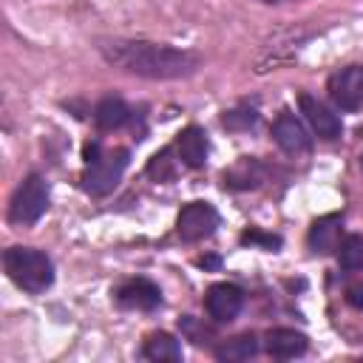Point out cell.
<instances>
[{
  "mask_svg": "<svg viewBox=\"0 0 363 363\" xmlns=\"http://www.w3.org/2000/svg\"><path fill=\"white\" fill-rule=\"evenodd\" d=\"M170 156H173V150H170V147L159 150V153L147 162V176H150V179H156V182H170V179L176 176V167H173V162H176V159H170Z\"/></svg>",
  "mask_w": 363,
  "mask_h": 363,
  "instance_id": "obj_19",
  "label": "cell"
},
{
  "mask_svg": "<svg viewBox=\"0 0 363 363\" xmlns=\"http://www.w3.org/2000/svg\"><path fill=\"white\" fill-rule=\"evenodd\" d=\"M255 119H258V113H255V111H244V108L224 113V125H227V128H252Z\"/></svg>",
  "mask_w": 363,
  "mask_h": 363,
  "instance_id": "obj_21",
  "label": "cell"
},
{
  "mask_svg": "<svg viewBox=\"0 0 363 363\" xmlns=\"http://www.w3.org/2000/svg\"><path fill=\"white\" fill-rule=\"evenodd\" d=\"M272 139L284 153H292V156L306 153L309 145H312V136L306 133L303 122L289 111H281L278 119L272 122Z\"/></svg>",
  "mask_w": 363,
  "mask_h": 363,
  "instance_id": "obj_8",
  "label": "cell"
},
{
  "mask_svg": "<svg viewBox=\"0 0 363 363\" xmlns=\"http://www.w3.org/2000/svg\"><path fill=\"white\" fill-rule=\"evenodd\" d=\"M241 244H258V247H264V250L275 252V250L281 247V238H278V235H272V233H261V230H247V233L241 235Z\"/></svg>",
  "mask_w": 363,
  "mask_h": 363,
  "instance_id": "obj_20",
  "label": "cell"
},
{
  "mask_svg": "<svg viewBox=\"0 0 363 363\" xmlns=\"http://www.w3.org/2000/svg\"><path fill=\"white\" fill-rule=\"evenodd\" d=\"M3 267H6L9 278L20 289H26L31 295H40V292H45L54 284V264H51V258L43 250L9 247L3 252Z\"/></svg>",
  "mask_w": 363,
  "mask_h": 363,
  "instance_id": "obj_2",
  "label": "cell"
},
{
  "mask_svg": "<svg viewBox=\"0 0 363 363\" xmlns=\"http://www.w3.org/2000/svg\"><path fill=\"white\" fill-rule=\"evenodd\" d=\"M99 156H102V147H99V142H88V145L82 147V159H85V164L96 162Z\"/></svg>",
  "mask_w": 363,
  "mask_h": 363,
  "instance_id": "obj_23",
  "label": "cell"
},
{
  "mask_svg": "<svg viewBox=\"0 0 363 363\" xmlns=\"http://www.w3.org/2000/svg\"><path fill=\"white\" fill-rule=\"evenodd\" d=\"M48 199H51V187L40 173H31L20 182V187L14 190L11 201H9V221L17 227H31L43 218V213L48 210Z\"/></svg>",
  "mask_w": 363,
  "mask_h": 363,
  "instance_id": "obj_3",
  "label": "cell"
},
{
  "mask_svg": "<svg viewBox=\"0 0 363 363\" xmlns=\"http://www.w3.org/2000/svg\"><path fill=\"white\" fill-rule=\"evenodd\" d=\"M261 182H264V167L255 159H241L235 167L224 173V184L235 190H250V187H258Z\"/></svg>",
  "mask_w": 363,
  "mask_h": 363,
  "instance_id": "obj_17",
  "label": "cell"
},
{
  "mask_svg": "<svg viewBox=\"0 0 363 363\" xmlns=\"http://www.w3.org/2000/svg\"><path fill=\"white\" fill-rule=\"evenodd\" d=\"M340 230H343V213H329L320 216L309 227V247L318 255H329L340 247Z\"/></svg>",
  "mask_w": 363,
  "mask_h": 363,
  "instance_id": "obj_12",
  "label": "cell"
},
{
  "mask_svg": "<svg viewBox=\"0 0 363 363\" xmlns=\"http://www.w3.org/2000/svg\"><path fill=\"white\" fill-rule=\"evenodd\" d=\"M267 352L278 360H292V357H301L306 352V335L295 332V329H269L267 332Z\"/></svg>",
  "mask_w": 363,
  "mask_h": 363,
  "instance_id": "obj_13",
  "label": "cell"
},
{
  "mask_svg": "<svg viewBox=\"0 0 363 363\" xmlns=\"http://www.w3.org/2000/svg\"><path fill=\"white\" fill-rule=\"evenodd\" d=\"M346 301H349V306L363 309V281H354L346 286Z\"/></svg>",
  "mask_w": 363,
  "mask_h": 363,
  "instance_id": "obj_22",
  "label": "cell"
},
{
  "mask_svg": "<svg viewBox=\"0 0 363 363\" xmlns=\"http://www.w3.org/2000/svg\"><path fill=\"white\" fill-rule=\"evenodd\" d=\"M207 153H210V142H207V133L199 125H190L176 136V156L184 167H190V170L204 167Z\"/></svg>",
  "mask_w": 363,
  "mask_h": 363,
  "instance_id": "obj_11",
  "label": "cell"
},
{
  "mask_svg": "<svg viewBox=\"0 0 363 363\" xmlns=\"http://www.w3.org/2000/svg\"><path fill=\"white\" fill-rule=\"evenodd\" d=\"M128 162H130V150H128V147L102 150V156H99L96 162L85 164V173H82V187H85V193H91V196H108V193L119 184V179H122Z\"/></svg>",
  "mask_w": 363,
  "mask_h": 363,
  "instance_id": "obj_4",
  "label": "cell"
},
{
  "mask_svg": "<svg viewBox=\"0 0 363 363\" xmlns=\"http://www.w3.org/2000/svg\"><path fill=\"white\" fill-rule=\"evenodd\" d=\"M130 119V108L119 99V96H105L96 108H94V122L99 130H116Z\"/></svg>",
  "mask_w": 363,
  "mask_h": 363,
  "instance_id": "obj_15",
  "label": "cell"
},
{
  "mask_svg": "<svg viewBox=\"0 0 363 363\" xmlns=\"http://www.w3.org/2000/svg\"><path fill=\"white\" fill-rule=\"evenodd\" d=\"M116 301L125 309H139V312H150L162 303V292L153 281L147 278H130L116 289Z\"/></svg>",
  "mask_w": 363,
  "mask_h": 363,
  "instance_id": "obj_9",
  "label": "cell"
},
{
  "mask_svg": "<svg viewBox=\"0 0 363 363\" xmlns=\"http://www.w3.org/2000/svg\"><path fill=\"white\" fill-rule=\"evenodd\" d=\"M255 354H258V337L250 335V332L238 335V337H230L216 349V360H221V363H244Z\"/></svg>",
  "mask_w": 363,
  "mask_h": 363,
  "instance_id": "obj_16",
  "label": "cell"
},
{
  "mask_svg": "<svg viewBox=\"0 0 363 363\" xmlns=\"http://www.w3.org/2000/svg\"><path fill=\"white\" fill-rule=\"evenodd\" d=\"M99 54L113 68L145 79H182L196 74L201 65L199 54L193 51L147 40H105L99 43Z\"/></svg>",
  "mask_w": 363,
  "mask_h": 363,
  "instance_id": "obj_1",
  "label": "cell"
},
{
  "mask_svg": "<svg viewBox=\"0 0 363 363\" xmlns=\"http://www.w3.org/2000/svg\"><path fill=\"white\" fill-rule=\"evenodd\" d=\"M244 306V292L235 284H213L204 295V309L216 323H230L238 318Z\"/></svg>",
  "mask_w": 363,
  "mask_h": 363,
  "instance_id": "obj_7",
  "label": "cell"
},
{
  "mask_svg": "<svg viewBox=\"0 0 363 363\" xmlns=\"http://www.w3.org/2000/svg\"><path fill=\"white\" fill-rule=\"evenodd\" d=\"M216 227H218V213L207 201H190V204H184L182 213H179V218H176V233L187 244L210 238L216 233Z\"/></svg>",
  "mask_w": 363,
  "mask_h": 363,
  "instance_id": "obj_5",
  "label": "cell"
},
{
  "mask_svg": "<svg viewBox=\"0 0 363 363\" xmlns=\"http://www.w3.org/2000/svg\"><path fill=\"white\" fill-rule=\"evenodd\" d=\"M329 99L340 108V111H354L363 102V65H346L340 71H335L326 82Z\"/></svg>",
  "mask_w": 363,
  "mask_h": 363,
  "instance_id": "obj_6",
  "label": "cell"
},
{
  "mask_svg": "<svg viewBox=\"0 0 363 363\" xmlns=\"http://www.w3.org/2000/svg\"><path fill=\"white\" fill-rule=\"evenodd\" d=\"M142 354L153 363H179L182 360V343L170 332H153L145 337Z\"/></svg>",
  "mask_w": 363,
  "mask_h": 363,
  "instance_id": "obj_14",
  "label": "cell"
},
{
  "mask_svg": "<svg viewBox=\"0 0 363 363\" xmlns=\"http://www.w3.org/2000/svg\"><path fill=\"white\" fill-rule=\"evenodd\" d=\"M221 264V258L218 255H207V258H199V267H204V269H216Z\"/></svg>",
  "mask_w": 363,
  "mask_h": 363,
  "instance_id": "obj_24",
  "label": "cell"
},
{
  "mask_svg": "<svg viewBox=\"0 0 363 363\" xmlns=\"http://www.w3.org/2000/svg\"><path fill=\"white\" fill-rule=\"evenodd\" d=\"M264 3H275V0H264Z\"/></svg>",
  "mask_w": 363,
  "mask_h": 363,
  "instance_id": "obj_25",
  "label": "cell"
},
{
  "mask_svg": "<svg viewBox=\"0 0 363 363\" xmlns=\"http://www.w3.org/2000/svg\"><path fill=\"white\" fill-rule=\"evenodd\" d=\"M337 261L343 269L360 272L363 269V235H346L337 247Z\"/></svg>",
  "mask_w": 363,
  "mask_h": 363,
  "instance_id": "obj_18",
  "label": "cell"
},
{
  "mask_svg": "<svg viewBox=\"0 0 363 363\" xmlns=\"http://www.w3.org/2000/svg\"><path fill=\"white\" fill-rule=\"evenodd\" d=\"M301 111H303L309 128L315 130V136H320V139H326V142H332V139L340 136L343 125H340L337 113H332L320 99H315V96H309V94H301Z\"/></svg>",
  "mask_w": 363,
  "mask_h": 363,
  "instance_id": "obj_10",
  "label": "cell"
}]
</instances>
